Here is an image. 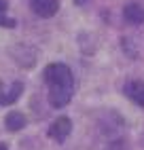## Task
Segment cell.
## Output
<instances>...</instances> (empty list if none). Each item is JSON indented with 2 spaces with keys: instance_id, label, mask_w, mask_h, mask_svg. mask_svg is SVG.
Returning <instances> with one entry per match:
<instances>
[{
  "instance_id": "obj_9",
  "label": "cell",
  "mask_w": 144,
  "mask_h": 150,
  "mask_svg": "<svg viewBox=\"0 0 144 150\" xmlns=\"http://www.w3.org/2000/svg\"><path fill=\"white\" fill-rule=\"evenodd\" d=\"M6 11V2H4V0H0V15H2Z\"/></svg>"
},
{
  "instance_id": "obj_7",
  "label": "cell",
  "mask_w": 144,
  "mask_h": 150,
  "mask_svg": "<svg viewBox=\"0 0 144 150\" xmlns=\"http://www.w3.org/2000/svg\"><path fill=\"white\" fill-rule=\"evenodd\" d=\"M21 93H24V85H21V83H13V85H11V89H9L6 93H2V97H0V106L15 104Z\"/></svg>"
},
{
  "instance_id": "obj_10",
  "label": "cell",
  "mask_w": 144,
  "mask_h": 150,
  "mask_svg": "<svg viewBox=\"0 0 144 150\" xmlns=\"http://www.w3.org/2000/svg\"><path fill=\"white\" fill-rule=\"evenodd\" d=\"M76 4H81V6H83V4H87V0H76Z\"/></svg>"
},
{
  "instance_id": "obj_12",
  "label": "cell",
  "mask_w": 144,
  "mask_h": 150,
  "mask_svg": "<svg viewBox=\"0 0 144 150\" xmlns=\"http://www.w3.org/2000/svg\"><path fill=\"white\" fill-rule=\"evenodd\" d=\"M0 150H6V146H4V144H0Z\"/></svg>"
},
{
  "instance_id": "obj_5",
  "label": "cell",
  "mask_w": 144,
  "mask_h": 150,
  "mask_svg": "<svg viewBox=\"0 0 144 150\" xmlns=\"http://www.w3.org/2000/svg\"><path fill=\"white\" fill-rule=\"evenodd\" d=\"M125 95L131 99V102H136L138 106L144 108V83H140V81L127 83L125 85Z\"/></svg>"
},
{
  "instance_id": "obj_2",
  "label": "cell",
  "mask_w": 144,
  "mask_h": 150,
  "mask_svg": "<svg viewBox=\"0 0 144 150\" xmlns=\"http://www.w3.org/2000/svg\"><path fill=\"white\" fill-rule=\"evenodd\" d=\"M70 131H72V121L68 116H59L57 121H53V125L49 127V135L53 139H57V142H64L70 135Z\"/></svg>"
},
{
  "instance_id": "obj_8",
  "label": "cell",
  "mask_w": 144,
  "mask_h": 150,
  "mask_svg": "<svg viewBox=\"0 0 144 150\" xmlns=\"http://www.w3.org/2000/svg\"><path fill=\"white\" fill-rule=\"evenodd\" d=\"M0 25H4V28H13L15 21H13V19H6V17H0Z\"/></svg>"
},
{
  "instance_id": "obj_3",
  "label": "cell",
  "mask_w": 144,
  "mask_h": 150,
  "mask_svg": "<svg viewBox=\"0 0 144 150\" xmlns=\"http://www.w3.org/2000/svg\"><path fill=\"white\" fill-rule=\"evenodd\" d=\"M32 2V11L38 17H53L59 8V0H30Z\"/></svg>"
},
{
  "instance_id": "obj_11",
  "label": "cell",
  "mask_w": 144,
  "mask_h": 150,
  "mask_svg": "<svg viewBox=\"0 0 144 150\" xmlns=\"http://www.w3.org/2000/svg\"><path fill=\"white\" fill-rule=\"evenodd\" d=\"M2 93H4V89H2V81H0V97H2Z\"/></svg>"
},
{
  "instance_id": "obj_4",
  "label": "cell",
  "mask_w": 144,
  "mask_h": 150,
  "mask_svg": "<svg viewBox=\"0 0 144 150\" xmlns=\"http://www.w3.org/2000/svg\"><path fill=\"white\" fill-rule=\"evenodd\" d=\"M123 17H125V21L131 23V25H140L144 23V8L136 2H129L125 4V8H123Z\"/></svg>"
},
{
  "instance_id": "obj_6",
  "label": "cell",
  "mask_w": 144,
  "mask_h": 150,
  "mask_svg": "<svg viewBox=\"0 0 144 150\" xmlns=\"http://www.w3.org/2000/svg\"><path fill=\"white\" fill-rule=\"evenodd\" d=\"M4 123H6V129L9 131H21V129L26 127V116L21 112H9L6 118H4Z\"/></svg>"
},
{
  "instance_id": "obj_1",
  "label": "cell",
  "mask_w": 144,
  "mask_h": 150,
  "mask_svg": "<svg viewBox=\"0 0 144 150\" xmlns=\"http://www.w3.org/2000/svg\"><path fill=\"white\" fill-rule=\"evenodd\" d=\"M45 81L49 85V104L51 108H64L74 93V78L70 68L64 64H49L45 68Z\"/></svg>"
}]
</instances>
